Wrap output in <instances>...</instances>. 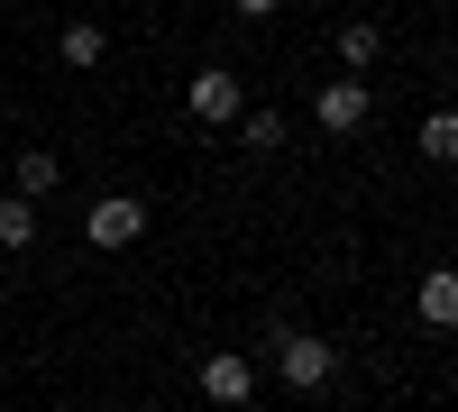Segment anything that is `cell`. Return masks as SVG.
<instances>
[{
    "mask_svg": "<svg viewBox=\"0 0 458 412\" xmlns=\"http://www.w3.org/2000/svg\"><path fill=\"white\" fill-rule=\"evenodd\" d=\"M412 147H422L431 165H449V156H458V120H449V110H431V120H422V138H412Z\"/></svg>",
    "mask_w": 458,
    "mask_h": 412,
    "instance_id": "obj_11",
    "label": "cell"
},
{
    "mask_svg": "<svg viewBox=\"0 0 458 412\" xmlns=\"http://www.w3.org/2000/svg\"><path fill=\"white\" fill-rule=\"evenodd\" d=\"M55 55H64V64H101V55H110V28H92V19H73V28L55 37Z\"/></svg>",
    "mask_w": 458,
    "mask_h": 412,
    "instance_id": "obj_9",
    "label": "cell"
},
{
    "mask_svg": "<svg viewBox=\"0 0 458 412\" xmlns=\"http://www.w3.org/2000/svg\"><path fill=\"white\" fill-rule=\"evenodd\" d=\"M202 394L211 403H248L257 394V366L248 357H202Z\"/></svg>",
    "mask_w": 458,
    "mask_h": 412,
    "instance_id": "obj_5",
    "label": "cell"
},
{
    "mask_svg": "<svg viewBox=\"0 0 458 412\" xmlns=\"http://www.w3.org/2000/svg\"><path fill=\"white\" fill-rule=\"evenodd\" d=\"M276 376L293 394H321L339 376V357H330V340H312V330H284V340H276Z\"/></svg>",
    "mask_w": 458,
    "mask_h": 412,
    "instance_id": "obj_1",
    "label": "cell"
},
{
    "mask_svg": "<svg viewBox=\"0 0 458 412\" xmlns=\"http://www.w3.org/2000/svg\"><path fill=\"white\" fill-rule=\"evenodd\" d=\"M312 120H321L330 138L367 129V83H358V73H339V83H321V92H312Z\"/></svg>",
    "mask_w": 458,
    "mask_h": 412,
    "instance_id": "obj_4",
    "label": "cell"
},
{
    "mask_svg": "<svg viewBox=\"0 0 458 412\" xmlns=\"http://www.w3.org/2000/svg\"><path fill=\"white\" fill-rule=\"evenodd\" d=\"M183 110H193L202 129H229V120L248 110V92H239V73H229V64H202L193 83H183Z\"/></svg>",
    "mask_w": 458,
    "mask_h": 412,
    "instance_id": "obj_2",
    "label": "cell"
},
{
    "mask_svg": "<svg viewBox=\"0 0 458 412\" xmlns=\"http://www.w3.org/2000/svg\"><path fill=\"white\" fill-rule=\"evenodd\" d=\"M0 248H37V202H0Z\"/></svg>",
    "mask_w": 458,
    "mask_h": 412,
    "instance_id": "obj_10",
    "label": "cell"
},
{
    "mask_svg": "<svg viewBox=\"0 0 458 412\" xmlns=\"http://www.w3.org/2000/svg\"><path fill=\"white\" fill-rule=\"evenodd\" d=\"M0 156H10V147H0Z\"/></svg>",
    "mask_w": 458,
    "mask_h": 412,
    "instance_id": "obj_14",
    "label": "cell"
},
{
    "mask_svg": "<svg viewBox=\"0 0 458 412\" xmlns=\"http://www.w3.org/2000/svg\"><path fill=\"white\" fill-rule=\"evenodd\" d=\"M138 230H147V202H138V193H101V202L83 211V239H92V248H138Z\"/></svg>",
    "mask_w": 458,
    "mask_h": 412,
    "instance_id": "obj_3",
    "label": "cell"
},
{
    "mask_svg": "<svg viewBox=\"0 0 458 412\" xmlns=\"http://www.w3.org/2000/svg\"><path fill=\"white\" fill-rule=\"evenodd\" d=\"M376 55H386V28H376V19H349V28H339V64H349V73H367Z\"/></svg>",
    "mask_w": 458,
    "mask_h": 412,
    "instance_id": "obj_7",
    "label": "cell"
},
{
    "mask_svg": "<svg viewBox=\"0 0 458 412\" xmlns=\"http://www.w3.org/2000/svg\"><path fill=\"white\" fill-rule=\"evenodd\" d=\"M422 321H431V330H449V321H458V275H449V266H431V275H422Z\"/></svg>",
    "mask_w": 458,
    "mask_h": 412,
    "instance_id": "obj_8",
    "label": "cell"
},
{
    "mask_svg": "<svg viewBox=\"0 0 458 412\" xmlns=\"http://www.w3.org/2000/svg\"><path fill=\"white\" fill-rule=\"evenodd\" d=\"M0 165H10V174H19V202H47V193H55V183H64V165L47 156V147H28V156H0Z\"/></svg>",
    "mask_w": 458,
    "mask_h": 412,
    "instance_id": "obj_6",
    "label": "cell"
},
{
    "mask_svg": "<svg viewBox=\"0 0 458 412\" xmlns=\"http://www.w3.org/2000/svg\"><path fill=\"white\" fill-rule=\"evenodd\" d=\"M239 138L257 147V156H266V147H284V110H239Z\"/></svg>",
    "mask_w": 458,
    "mask_h": 412,
    "instance_id": "obj_12",
    "label": "cell"
},
{
    "mask_svg": "<svg viewBox=\"0 0 458 412\" xmlns=\"http://www.w3.org/2000/svg\"><path fill=\"white\" fill-rule=\"evenodd\" d=\"M229 10H239V19H276L284 0H229Z\"/></svg>",
    "mask_w": 458,
    "mask_h": 412,
    "instance_id": "obj_13",
    "label": "cell"
}]
</instances>
